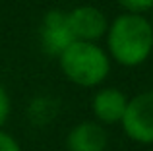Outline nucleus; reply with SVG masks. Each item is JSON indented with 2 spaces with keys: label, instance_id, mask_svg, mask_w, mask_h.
Returning <instances> with one entry per match:
<instances>
[{
  "label": "nucleus",
  "instance_id": "obj_1",
  "mask_svg": "<svg viewBox=\"0 0 153 151\" xmlns=\"http://www.w3.org/2000/svg\"><path fill=\"white\" fill-rule=\"evenodd\" d=\"M105 37L108 58L126 68L143 64L153 50V25L143 14L124 12L116 16Z\"/></svg>",
  "mask_w": 153,
  "mask_h": 151
},
{
  "label": "nucleus",
  "instance_id": "obj_2",
  "mask_svg": "<svg viewBox=\"0 0 153 151\" xmlns=\"http://www.w3.org/2000/svg\"><path fill=\"white\" fill-rule=\"evenodd\" d=\"M58 64L68 81L79 87H95L107 79L111 58L97 43L74 41L58 56Z\"/></svg>",
  "mask_w": 153,
  "mask_h": 151
},
{
  "label": "nucleus",
  "instance_id": "obj_3",
  "mask_svg": "<svg viewBox=\"0 0 153 151\" xmlns=\"http://www.w3.org/2000/svg\"><path fill=\"white\" fill-rule=\"evenodd\" d=\"M120 124L132 141L143 145L153 144V89L128 99Z\"/></svg>",
  "mask_w": 153,
  "mask_h": 151
},
{
  "label": "nucleus",
  "instance_id": "obj_4",
  "mask_svg": "<svg viewBox=\"0 0 153 151\" xmlns=\"http://www.w3.org/2000/svg\"><path fill=\"white\" fill-rule=\"evenodd\" d=\"M39 41H41L43 50L51 56H60L76 41L72 35L70 23H68L66 12H47L41 21V29H39Z\"/></svg>",
  "mask_w": 153,
  "mask_h": 151
},
{
  "label": "nucleus",
  "instance_id": "obj_5",
  "mask_svg": "<svg viewBox=\"0 0 153 151\" xmlns=\"http://www.w3.org/2000/svg\"><path fill=\"white\" fill-rule=\"evenodd\" d=\"M66 18L76 41L97 43L101 37H105V33L108 29L107 16L97 6H89V4L78 6L74 10L66 12Z\"/></svg>",
  "mask_w": 153,
  "mask_h": 151
},
{
  "label": "nucleus",
  "instance_id": "obj_6",
  "mask_svg": "<svg viewBox=\"0 0 153 151\" xmlns=\"http://www.w3.org/2000/svg\"><path fill=\"white\" fill-rule=\"evenodd\" d=\"M108 145V134L103 124L83 120L76 124L66 136L68 151H105Z\"/></svg>",
  "mask_w": 153,
  "mask_h": 151
},
{
  "label": "nucleus",
  "instance_id": "obj_7",
  "mask_svg": "<svg viewBox=\"0 0 153 151\" xmlns=\"http://www.w3.org/2000/svg\"><path fill=\"white\" fill-rule=\"evenodd\" d=\"M126 103V95L116 87H105V89L97 91L93 97V114L97 122L103 126L118 124L124 116Z\"/></svg>",
  "mask_w": 153,
  "mask_h": 151
},
{
  "label": "nucleus",
  "instance_id": "obj_8",
  "mask_svg": "<svg viewBox=\"0 0 153 151\" xmlns=\"http://www.w3.org/2000/svg\"><path fill=\"white\" fill-rule=\"evenodd\" d=\"M116 4L128 14H146L153 8V0H116Z\"/></svg>",
  "mask_w": 153,
  "mask_h": 151
},
{
  "label": "nucleus",
  "instance_id": "obj_9",
  "mask_svg": "<svg viewBox=\"0 0 153 151\" xmlns=\"http://www.w3.org/2000/svg\"><path fill=\"white\" fill-rule=\"evenodd\" d=\"M10 110H12V101H10V95H8L6 87L0 85V128L6 124L8 116H10Z\"/></svg>",
  "mask_w": 153,
  "mask_h": 151
},
{
  "label": "nucleus",
  "instance_id": "obj_10",
  "mask_svg": "<svg viewBox=\"0 0 153 151\" xmlns=\"http://www.w3.org/2000/svg\"><path fill=\"white\" fill-rule=\"evenodd\" d=\"M0 151H22L19 144L10 136V134L4 132L2 128H0Z\"/></svg>",
  "mask_w": 153,
  "mask_h": 151
},
{
  "label": "nucleus",
  "instance_id": "obj_11",
  "mask_svg": "<svg viewBox=\"0 0 153 151\" xmlns=\"http://www.w3.org/2000/svg\"><path fill=\"white\" fill-rule=\"evenodd\" d=\"M149 12H151V19H149V21H151V25H153V8H151Z\"/></svg>",
  "mask_w": 153,
  "mask_h": 151
}]
</instances>
